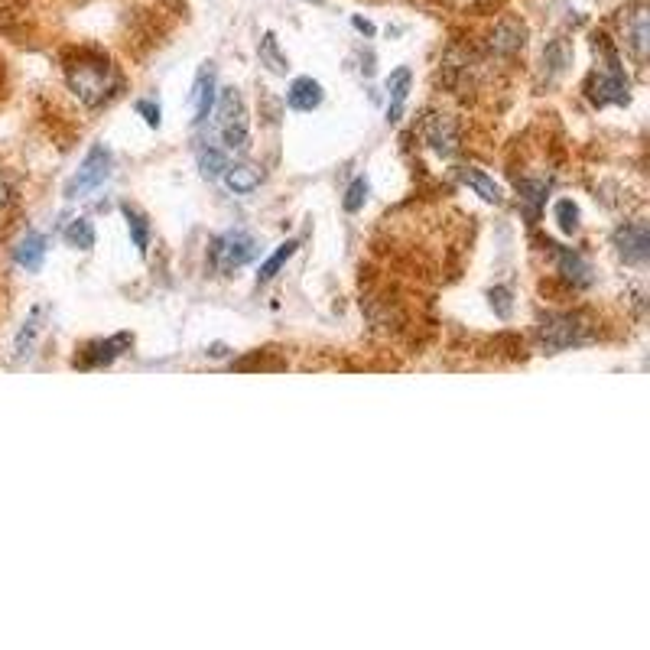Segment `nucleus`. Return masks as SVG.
<instances>
[{"label": "nucleus", "instance_id": "nucleus-6", "mask_svg": "<svg viewBox=\"0 0 650 650\" xmlns=\"http://www.w3.org/2000/svg\"><path fill=\"white\" fill-rule=\"evenodd\" d=\"M111 176V150L98 143V147H91L88 156L78 166V173L69 179V186H65V199H82V195L95 192L104 179Z\"/></svg>", "mask_w": 650, "mask_h": 650}, {"label": "nucleus", "instance_id": "nucleus-15", "mask_svg": "<svg viewBox=\"0 0 650 650\" xmlns=\"http://www.w3.org/2000/svg\"><path fill=\"white\" fill-rule=\"evenodd\" d=\"M322 98H325L322 85L316 82V78H309V75L293 78L290 91H286V104H290L293 111H316L319 104H322Z\"/></svg>", "mask_w": 650, "mask_h": 650}, {"label": "nucleus", "instance_id": "nucleus-10", "mask_svg": "<svg viewBox=\"0 0 650 650\" xmlns=\"http://www.w3.org/2000/svg\"><path fill=\"white\" fill-rule=\"evenodd\" d=\"M124 348H130V335H111V338H101V342H91L82 355L75 358V368H108L117 358L124 355Z\"/></svg>", "mask_w": 650, "mask_h": 650}, {"label": "nucleus", "instance_id": "nucleus-31", "mask_svg": "<svg viewBox=\"0 0 650 650\" xmlns=\"http://www.w3.org/2000/svg\"><path fill=\"white\" fill-rule=\"evenodd\" d=\"M13 205H17V192H13V186H10L7 176H0V218H4Z\"/></svg>", "mask_w": 650, "mask_h": 650}, {"label": "nucleus", "instance_id": "nucleus-26", "mask_svg": "<svg viewBox=\"0 0 650 650\" xmlns=\"http://www.w3.org/2000/svg\"><path fill=\"white\" fill-rule=\"evenodd\" d=\"M225 166H228L225 150H215V147L199 150V169H202V176H208V179H221V173H225Z\"/></svg>", "mask_w": 650, "mask_h": 650}, {"label": "nucleus", "instance_id": "nucleus-17", "mask_svg": "<svg viewBox=\"0 0 650 650\" xmlns=\"http://www.w3.org/2000/svg\"><path fill=\"white\" fill-rule=\"evenodd\" d=\"M517 192H520V205H524V212L530 221H537L543 205H546V192H550V182L543 179H520L517 182Z\"/></svg>", "mask_w": 650, "mask_h": 650}, {"label": "nucleus", "instance_id": "nucleus-24", "mask_svg": "<svg viewBox=\"0 0 650 650\" xmlns=\"http://www.w3.org/2000/svg\"><path fill=\"white\" fill-rule=\"evenodd\" d=\"M39 316H43V309H33L30 312V319L23 322V329L17 335V358H30V351H33V342H36V335H39Z\"/></svg>", "mask_w": 650, "mask_h": 650}, {"label": "nucleus", "instance_id": "nucleus-30", "mask_svg": "<svg viewBox=\"0 0 650 650\" xmlns=\"http://www.w3.org/2000/svg\"><path fill=\"white\" fill-rule=\"evenodd\" d=\"M543 62H550V69H553V72H563V69H566V62H569L566 46H563V43H553L550 49H546Z\"/></svg>", "mask_w": 650, "mask_h": 650}, {"label": "nucleus", "instance_id": "nucleus-4", "mask_svg": "<svg viewBox=\"0 0 650 650\" xmlns=\"http://www.w3.org/2000/svg\"><path fill=\"white\" fill-rule=\"evenodd\" d=\"M212 111H215L218 137L228 153H244L251 147V124H247V108H244V98L238 95V88H221L218 104Z\"/></svg>", "mask_w": 650, "mask_h": 650}, {"label": "nucleus", "instance_id": "nucleus-1", "mask_svg": "<svg viewBox=\"0 0 650 650\" xmlns=\"http://www.w3.org/2000/svg\"><path fill=\"white\" fill-rule=\"evenodd\" d=\"M65 85L78 98V104H85L91 111L114 101L124 88L111 59H104L101 52H91V49L75 52V59L65 62Z\"/></svg>", "mask_w": 650, "mask_h": 650}, {"label": "nucleus", "instance_id": "nucleus-11", "mask_svg": "<svg viewBox=\"0 0 650 650\" xmlns=\"http://www.w3.org/2000/svg\"><path fill=\"white\" fill-rule=\"evenodd\" d=\"M556 273L572 286V290H585V286H592L595 280L592 264L579 251H572V247H556Z\"/></svg>", "mask_w": 650, "mask_h": 650}, {"label": "nucleus", "instance_id": "nucleus-33", "mask_svg": "<svg viewBox=\"0 0 650 650\" xmlns=\"http://www.w3.org/2000/svg\"><path fill=\"white\" fill-rule=\"evenodd\" d=\"M355 30H361V33H368V36H374V26H371L368 20H361V17H355Z\"/></svg>", "mask_w": 650, "mask_h": 650}, {"label": "nucleus", "instance_id": "nucleus-12", "mask_svg": "<svg viewBox=\"0 0 650 650\" xmlns=\"http://www.w3.org/2000/svg\"><path fill=\"white\" fill-rule=\"evenodd\" d=\"M621 26H624V39H628V46L634 52L637 62L647 59V46H650V23H647V7H631L624 10L621 17Z\"/></svg>", "mask_w": 650, "mask_h": 650}, {"label": "nucleus", "instance_id": "nucleus-2", "mask_svg": "<svg viewBox=\"0 0 650 650\" xmlns=\"http://www.w3.org/2000/svg\"><path fill=\"white\" fill-rule=\"evenodd\" d=\"M595 56L598 62L592 72V82L585 85L592 104H598V108H605V104H624L628 101V75H624L618 49L608 43V36H595Z\"/></svg>", "mask_w": 650, "mask_h": 650}, {"label": "nucleus", "instance_id": "nucleus-29", "mask_svg": "<svg viewBox=\"0 0 650 650\" xmlns=\"http://www.w3.org/2000/svg\"><path fill=\"white\" fill-rule=\"evenodd\" d=\"M439 4H446V7H452V10H468V13H478V10H488V7H494L498 0H439Z\"/></svg>", "mask_w": 650, "mask_h": 650}, {"label": "nucleus", "instance_id": "nucleus-20", "mask_svg": "<svg viewBox=\"0 0 650 650\" xmlns=\"http://www.w3.org/2000/svg\"><path fill=\"white\" fill-rule=\"evenodd\" d=\"M65 244L75 247V251H91L95 247V228H91L88 218H75L69 221V228H65Z\"/></svg>", "mask_w": 650, "mask_h": 650}, {"label": "nucleus", "instance_id": "nucleus-23", "mask_svg": "<svg viewBox=\"0 0 650 650\" xmlns=\"http://www.w3.org/2000/svg\"><path fill=\"white\" fill-rule=\"evenodd\" d=\"M121 212L127 218V231H130V238H134V247H137L140 254H147V247H150V225H147V218H143L137 208H130V205H124Z\"/></svg>", "mask_w": 650, "mask_h": 650}, {"label": "nucleus", "instance_id": "nucleus-9", "mask_svg": "<svg viewBox=\"0 0 650 650\" xmlns=\"http://www.w3.org/2000/svg\"><path fill=\"white\" fill-rule=\"evenodd\" d=\"M524 43H527V26L517 17H501L488 36V49L501 59H514L524 49Z\"/></svg>", "mask_w": 650, "mask_h": 650}, {"label": "nucleus", "instance_id": "nucleus-5", "mask_svg": "<svg viewBox=\"0 0 650 650\" xmlns=\"http://www.w3.org/2000/svg\"><path fill=\"white\" fill-rule=\"evenodd\" d=\"M257 251H260V247L247 231H225L212 241L208 260H212V267L218 273H225V277H228V273L241 270L244 264H251V260L257 257Z\"/></svg>", "mask_w": 650, "mask_h": 650}, {"label": "nucleus", "instance_id": "nucleus-22", "mask_svg": "<svg viewBox=\"0 0 650 650\" xmlns=\"http://www.w3.org/2000/svg\"><path fill=\"white\" fill-rule=\"evenodd\" d=\"M296 247H299L296 241H286V244H280L277 251H273V254L264 260V264H260V270H257V280H260V283H267V280L277 277V273L283 270L286 260H290V257L296 254Z\"/></svg>", "mask_w": 650, "mask_h": 650}, {"label": "nucleus", "instance_id": "nucleus-13", "mask_svg": "<svg viewBox=\"0 0 650 650\" xmlns=\"http://www.w3.org/2000/svg\"><path fill=\"white\" fill-rule=\"evenodd\" d=\"M212 108H215V65L205 62L199 75H195V85H192V111H195L192 121L205 124Z\"/></svg>", "mask_w": 650, "mask_h": 650}, {"label": "nucleus", "instance_id": "nucleus-21", "mask_svg": "<svg viewBox=\"0 0 650 650\" xmlns=\"http://www.w3.org/2000/svg\"><path fill=\"white\" fill-rule=\"evenodd\" d=\"M462 182H465V186H472L485 202L501 205V189H498V182L488 179L485 173H481V169H462Z\"/></svg>", "mask_w": 650, "mask_h": 650}, {"label": "nucleus", "instance_id": "nucleus-8", "mask_svg": "<svg viewBox=\"0 0 650 650\" xmlns=\"http://www.w3.org/2000/svg\"><path fill=\"white\" fill-rule=\"evenodd\" d=\"M423 140L429 143V150H436L446 160L459 153V127L449 114H429L423 121Z\"/></svg>", "mask_w": 650, "mask_h": 650}, {"label": "nucleus", "instance_id": "nucleus-7", "mask_svg": "<svg viewBox=\"0 0 650 650\" xmlns=\"http://www.w3.org/2000/svg\"><path fill=\"white\" fill-rule=\"evenodd\" d=\"M615 247L618 257L631 267H644L650 257V228L647 221H628L615 231Z\"/></svg>", "mask_w": 650, "mask_h": 650}, {"label": "nucleus", "instance_id": "nucleus-19", "mask_svg": "<svg viewBox=\"0 0 650 650\" xmlns=\"http://www.w3.org/2000/svg\"><path fill=\"white\" fill-rule=\"evenodd\" d=\"M257 52H260V65H267L273 75H286V72H290V62H286V56L280 52V43H277V36H273V33H264Z\"/></svg>", "mask_w": 650, "mask_h": 650}, {"label": "nucleus", "instance_id": "nucleus-16", "mask_svg": "<svg viewBox=\"0 0 650 650\" xmlns=\"http://www.w3.org/2000/svg\"><path fill=\"white\" fill-rule=\"evenodd\" d=\"M221 179H225V186H228V192H234V195H251L257 186H260V169L257 166H251V163H228L225 166V173H221Z\"/></svg>", "mask_w": 650, "mask_h": 650}, {"label": "nucleus", "instance_id": "nucleus-18", "mask_svg": "<svg viewBox=\"0 0 650 650\" xmlns=\"http://www.w3.org/2000/svg\"><path fill=\"white\" fill-rule=\"evenodd\" d=\"M410 85H413V72L407 69V65H400L397 72H390V78H387V91H390L387 117H390V121H397V117H400L403 104H407V95H410Z\"/></svg>", "mask_w": 650, "mask_h": 650}, {"label": "nucleus", "instance_id": "nucleus-32", "mask_svg": "<svg viewBox=\"0 0 650 650\" xmlns=\"http://www.w3.org/2000/svg\"><path fill=\"white\" fill-rule=\"evenodd\" d=\"M137 114H143V121H147L150 127H160V108L150 101H137Z\"/></svg>", "mask_w": 650, "mask_h": 650}, {"label": "nucleus", "instance_id": "nucleus-14", "mask_svg": "<svg viewBox=\"0 0 650 650\" xmlns=\"http://www.w3.org/2000/svg\"><path fill=\"white\" fill-rule=\"evenodd\" d=\"M46 234H39V231H26L23 238L17 241V247H13V260L23 267V270H30L36 273L39 267H43V260H46Z\"/></svg>", "mask_w": 650, "mask_h": 650}, {"label": "nucleus", "instance_id": "nucleus-27", "mask_svg": "<svg viewBox=\"0 0 650 650\" xmlns=\"http://www.w3.org/2000/svg\"><path fill=\"white\" fill-rule=\"evenodd\" d=\"M364 199H368V179L358 176V179L348 186V192H345V202H342V205H345V212H348V215L361 212V208H364Z\"/></svg>", "mask_w": 650, "mask_h": 650}, {"label": "nucleus", "instance_id": "nucleus-25", "mask_svg": "<svg viewBox=\"0 0 650 650\" xmlns=\"http://www.w3.org/2000/svg\"><path fill=\"white\" fill-rule=\"evenodd\" d=\"M553 218L563 234H576L579 231V205L572 199H559L556 208H553Z\"/></svg>", "mask_w": 650, "mask_h": 650}, {"label": "nucleus", "instance_id": "nucleus-28", "mask_svg": "<svg viewBox=\"0 0 650 650\" xmlns=\"http://www.w3.org/2000/svg\"><path fill=\"white\" fill-rule=\"evenodd\" d=\"M491 309L498 319H511V290L507 286H494L491 290Z\"/></svg>", "mask_w": 650, "mask_h": 650}, {"label": "nucleus", "instance_id": "nucleus-3", "mask_svg": "<svg viewBox=\"0 0 650 650\" xmlns=\"http://www.w3.org/2000/svg\"><path fill=\"white\" fill-rule=\"evenodd\" d=\"M540 345L550 351V355H559V351L579 348L592 338V322L582 312H546L540 319Z\"/></svg>", "mask_w": 650, "mask_h": 650}]
</instances>
